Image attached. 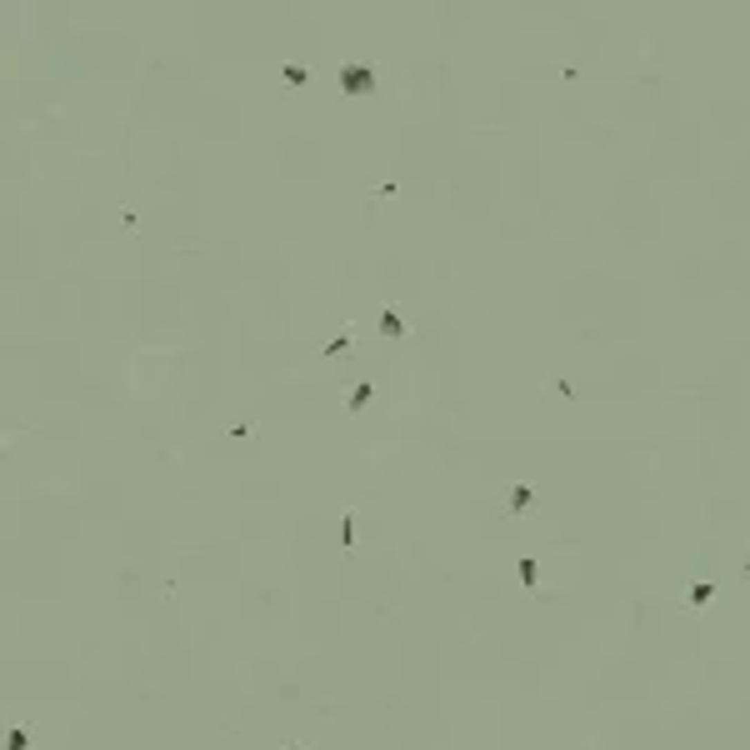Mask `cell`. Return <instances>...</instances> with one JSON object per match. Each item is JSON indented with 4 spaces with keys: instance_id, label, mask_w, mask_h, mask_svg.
<instances>
[{
    "instance_id": "cell-1",
    "label": "cell",
    "mask_w": 750,
    "mask_h": 750,
    "mask_svg": "<svg viewBox=\"0 0 750 750\" xmlns=\"http://www.w3.org/2000/svg\"><path fill=\"white\" fill-rule=\"evenodd\" d=\"M340 91L346 95H375V66H366V60L340 66Z\"/></svg>"
},
{
    "instance_id": "cell-2",
    "label": "cell",
    "mask_w": 750,
    "mask_h": 750,
    "mask_svg": "<svg viewBox=\"0 0 750 750\" xmlns=\"http://www.w3.org/2000/svg\"><path fill=\"white\" fill-rule=\"evenodd\" d=\"M530 505H535V490H530V485H510V496H505V510H510V516H530Z\"/></svg>"
},
{
    "instance_id": "cell-3",
    "label": "cell",
    "mask_w": 750,
    "mask_h": 750,
    "mask_svg": "<svg viewBox=\"0 0 750 750\" xmlns=\"http://www.w3.org/2000/svg\"><path fill=\"white\" fill-rule=\"evenodd\" d=\"M371 400H375V385H371V380H360V385H350V395H346V411L355 415V411H366Z\"/></svg>"
},
{
    "instance_id": "cell-4",
    "label": "cell",
    "mask_w": 750,
    "mask_h": 750,
    "mask_svg": "<svg viewBox=\"0 0 750 750\" xmlns=\"http://www.w3.org/2000/svg\"><path fill=\"white\" fill-rule=\"evenodd\" d=\"M380 330L391 335V340H400V335H405V320L395 315V306H385V310H380Z\"/></svg>"
},
{
    "instance_id": "cell-5",
    "label": "cell",
    "mask_w": 750,
    "mask_h": 750,
    "mask_svg": "<svg viewBox=\"0 0 750 750\" xmlns=\"http://www.w3.org/2000/svg\"><path fill=\"white\" fill-rule=\"evenodd\" d=\"M521 581H525V590L541 585V561H530V555H525V561H521ZM535 595H541V590H535Z\"/></svg>"
},
{
    "instance_id": "cell-6",
    "label": "cell",
    "mask_w": 750,
    "mask_h": 750,
    "mask_svg": "<svg viewBox=\"0 0 750 750\" xmlns=\"http://www.w3.org/2000/svg\"><path fill=\"white\" fill-rule=\"evenodd\" d=\"M30 745V725H10V735H6V750H26Z\"/></svg>"
},
{
    "instance_id": "cell-7",
    "label": "cell",
    "mask_w": 750,
    "mask_h": 750,
    "mask_svg": "<svg viewBox=\"0 0 750 750\" xmlns=\"http://www.w3.org/2000/svg\"><path fill=\"white\" fill-rule=\"evenodd\" d=\"M340 545L355 550V510H346V521H340Z\"/></svg>"
},
{
    "instance_id": "cell-8",
    "label": "cell",
    "mask_w": 750,
    "mask_h": 750,
    "mask_svg": "<svg viewBox=\"0 0 750 750\" xmlns=\"http://www.w3.org/2000/svg\"><path fill=\"white\" fill-rule=\"evenodd\" d=\"M350 340H355V330L346 326V330H340V335L330 340V346H326V355H346V350H350Z\"/></svg>"
},
{
    "instance_id": "cell-9",
    "label": "cell",
    "mask_w": 750,
    "mask_h": 750,
    "mask_svg": "<svg viewBox=\"0 0 750 750\" xmlns=\"http://www.w3.org/2000/svg\"><path fill=\"white\" fill-rule=\"evenodd\" d=\"M711 595H715V585H711V581H695V585H691V606L700 610L705 600H711Z\"/></svg>"
},
{
    "instance_id": "cell-10",
    "label": "cell",
    "mask_w": 750,
    "mask_h": 750,
    "mask_svg": "<svg viewBox=\"0 0 750 750\" xmlns=\"http://www.w3.org/2000/svg\"><path fill=\"white\" fill-rule=\"evenodd\" d=\"M281 75H285V85H306V80H310V71L295 66V60H290V66H281Z\"/></svg>"
},
{
    "instance_id": "cell-11",
    "label": "cell",
    "mask_w": 750,
    "mask_h": 750,
    "mask_svg": "<svg viewBox=\"0 0 750 750\" xmlns=\"http://www.w3.org/2000/svg\"><path fill=\"white\" fill-rule=\"evenodd\" d=\"M285 750H310V745H285Z\"/></svg>"
},
{
    "instance_id": "cell-12",
    "label": "cell",
    "mask_w": 750,
    "mask_h": 750,
    "mask_svg": "<svg viewBox=\"0 0 750 750\" xmlns=\"http://www.w3.org/2000/svg\"><path fill=\"white\" fill-rule=\"evenodd\" d=\"M745 575H750V561H745Z\"/></svg>"
}]
</instances>
